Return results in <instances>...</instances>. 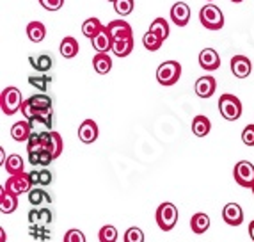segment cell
<instances>
[{
    "label": "cell",
    "mask_w": 254,
    "mask_h": 242,
    "mask_svg": "<svg viewBox=\"0 0 254 242\" xmlns=\"http://www.w3.org/2000/svg\"><path fill=\"white\" fill-rule=\"evenodd\" d=\"M93 68L96 70V73H100V75H107V73L112 70V59H110L109 54H100V52H98L96 56L93 57Z\"/></svg>",
    "instance_id": "22"
},
{
    "label": "cell",
    "mask_w": 254,
    "mask_h": 242,
    "mask_svg": "<svg viewBox=\"0 0 254 242\" xmlns=\"http://www.w3.org/2000/svg\"><path fill=\"white\" fill-rule=\"evenodd\" d=\"M249 235H251V239H253V242H254V221L249 223Z\"/></svg>",
    "instance_id": "47"
},
{
    "label": "cell",
    "mask_w": 254,
    "mask_h": 242,
    "mask_svg": "<svg viewBox=\"0 0 254 242\" xmlns=\"http://www.w3.org/2000/svg\"><path fill=\"white\" fill-rule=\"evenodd\" d=\"M91 43H93V48L96 52L107 54V52H112V43H114V39L110 38L109 30H107V25H105V29H103L96 38L91 39Z\"/></svg>",
    "instance_id": "16"
},
{
    "label": "cell",
    "mask_w": 254,
    "mask_h": 242,
    "mask_svg": "<svg viewBox=\"0 0 254 242\" xmlns=\"http://www.w3.org/2000/svg\"><path fill=\"white\" fill-rule=\"evenodd\" d=\"M63 242H85V235L82 234L80 230H68L66 234H64Z\"/></svg>",
    "instance_id": "38"
},
{
    "label": "cell",
    "mask_w": 254,
    "mask_h": 242,
    "mask_svg": "<svg viewBox=\"0 0 254 242\" xmlns=\"http://www.w3.org/2000/svg\"><path fill=\"white\" fill-rule=\"evenodd\" d=\"M231 2H235V4H240V2H244V0H231Z\"/></svg>",
    "instance_id": "48"
},
{
    "label": "cell",
    "mask_w": 254,
    "mask_h": 242,
    "mask_svg": "<svg viewBox=\"0 0 254 242\" xmlns=\"http://www.w3.org/2000/svg\"><path fill=\"white\" fill-rule=\"evenodd\" d=\"M105 29V25H102V21L98 20V18H87V20L82 23V34L85 36V38H89V39H93V38H96L102 30Z\"/></svg>",
    "instance_id": "18"
},
{
    "label": "cell",
    "mask_w": 254,
    "mask_h": 242,
    "mask_svg": "<svg viewBox=\"0 0 254 242\" xmlns=\"http://www.w3.org/2000/svg\"><path fill=\"white\" fill-rule=\"evenodd\" d=\"M29 102L32 103V105H34V109L38 111V114H39V112L50 111V109H52V98H50V96H47L45 93L34 94V96H30V98H29Z\"/></svg>",
    "instance_id": "27"
},
{
    "label": "cell",
    "mask_w": 254,
    "mask_h": 242,
    "mask_svg": "<svg viewBox=\"0 0 254 242\" xmlns=\"http://www.w3.org/2000/svg\"><path fill=\"white\" fill-rule=\"evenodd\" d=\"M162 43H164V39L155 34V32H151V30H148V32L142 36V45H144V48L149 52H157L158 48L162 47Z\"/></svg>",
    "instance_id": "29"
},
{
    "label": "cell",
    "mask_w": 254,
    "mask_h": 242,
    "mask_svg": "<svg viewBox=\"0 0 254 242\" xmlns=\"http://www.w3.org/2000/svg\"><path fill=\"white\" fill-rule=\"evenodd\" d=\"M54 176L48 169H41L39 171V185H50Z\"/></svg>",
    "instance_id": "42"
},
{
    "label": "cell",
    "mask_w": 254,
    "mask_h": 242,
    "mask_svg": "<svg viewBox=\"0 0 254 242\" xmlns=\"http://www.w3.org/2000/svg\"><path fill=\"white\" fill-rule=\"evenodd\" d=\"M29 61H30V64H32V66L41 73L48 72V70L54 66V59H52L50 56H47V54H41V56H38L36 59L34 57H29Z\"/></svg>",
    "instance_id": "30"
},
{
    "label": "cell",
    "mask_w": 254,
    "mask_h": 242,
    "mask_svg": "<svg viewBox=\"0 0 254 242\" xmlns=\"http://www.w3.org/2000/svg\"><path fill=\"white\" fill-rule=\"evenodd\" d=\"M149 30H151V32H155L157 36H160L164 41L169 38V32H171L169 23H167V20H165V18H155V20H153V23H151V27H149Z\"/></svg>",
    "instance_id": "28"
},
{
    "label": "cell",
    "mask_w": 254,
    "mask_h": 242,
    "mask_svg": "<svg viewBox=\"0 0 254 242\" xmlns=\"http://www.w3.org/2000/svg\"><path fill=\"white\" fill-rule=\"evenodd\" d=\"M219 111H220V116L224 119H228V121H237L242 116V102L235 94L226 93L219 98Z\"/></svg>",
    "instance_id": "5"
},
{
    "label": "cell",
    "mask_w": 254,
    "mask_h": 242,
    "mask_svg": "<svg viewBox=\"0 0 254 242\" xmlns=\"http://www.w3.org/2000/svg\"><path fill=\"white\" fill-rule=\"evenodd\" d=\"M133 50V38H123V39H114L112 43V52L118 57H127Z\"/></svg>",
    "instance_id": "20"
},
{
    "label": "cell",
    "mask_w": 254,
    "mask_h": 242,
    "mask_svg": "<svg viewBox=\"0 0 254 242\" xmlns=\"http://www.w3.org/2000/svg\"><path fill=\"white\" fill-rule=\"evenodd\" d=\"M195 94L199 98H210L217 89V82L213 77L206 75V77H199L197 81H195Z\"/></svg>",
    "instance_id": "12"
},
{
    "label": "cell",
    "mask_w": 254,
    "mask_h": 242,
    "mask_svg": "<svg viewBox=\"0 0 254 242\" xmlns=\"http://www.w3.org/2000/svg\"><path fill=\"white\" fill-rule=\"evenodd\" d=\"M39 221H41L43 225H48V223L52 221L50 208H41V210H39Z\"/></svg>",
    "instance_id": "43"
},
{
    "label": "cell",
    "mask_w": 254,
    "mask_h": 242,
    "mask_svg": "<svg viewBox=\"0 0 254 242\" xmlns=\"http://www.w3.org/2000/svg\"><path fill=\"white\" fill-rule=\"evenodd\" d=\"M190 228H192V232H194L195 235L204 234V232L210 228V217H208L206 214H203V212L194 214V216H192V219H190Z\"/></svg>",
    "instance_id": "23"
},
{
    "label": "cell",
    "mask_w": 254,
    "mask_h": 242,
    "mask_svg": "<svg viewBox=\"0 0 254 242\" xmlns=\"http://www.w3.org/2000/svg\"><path fill=\"white\" fill-rule=\"evenodd\" d=\"M21 103H23V98L18 87H5L0 94V107H2V112L5 116H13L16 114L21 109Z\"/></svg>",
    "instance_id": "3"
},
{
    "label": "cell",
    "mask_w": 254,
    "mask_h": 242,
    "mask_svg": "<svg viewBox=\"0 0 254 242\" xmlns=\"http://www.w3.org/2000/svg\"><path fill=\"white\" fill-rule=\"evenodd\" d=\"M29 221H30V225H34V223L39 221V210H30V212H29Z\"/></svg>",
    "instance_id": "45"
},
{
    "label": "cell",
    "mask_w": 254,
    "mask_h": 242,
    "mask_svg": "<svg viewBox=\"0 0 254 242\" xmlns=\"http://www.w3.org/2000/svg\"><path fill=\"white\" fill-rule=\"evenodd\" d=\"M199 21L201 25L208 30H220L224 27V14L217 5L206 4L199 11Z\"/></svg>",
    "instance_id": "1"
},
{
    "label": "cell",
    "mask_w": 254,
    "mask_h": 242,
    "mask_svg": "<svg viewBox=\"0 0 254 242\" xmlns=\"http://www.w3.org/2000/svg\"><path fill=\"white\" fill-rule=\"evenodd\" d=\"M18 208V196L11 194L2 187V192H0V212L2 214H13Z\"/></svg>",
    "instance_id": "17"
},
{
    "label": "cell",
    "mask_w": 254,
    "mask_h": 242,
    "mask_svg": "<svg viewBox=\"0 0 254 242\" xmlns=\"http://www.w3.org/2000/svg\"><path fill=\"white\" fill-rule=\"evenodd\" d=\"M171 20H173L174 25L185 27L189 23V20H190V7L185 2H176L171 7Z\"/></svg>",
    "instance_id": "9"
},
{
    "label": "cell",
    "mask_w": 254,
    "mask_h": 242,
    "mask_svg": "<svg viewBox=\"0 0 254 242\" xmlns=\"http://www.w3.org/2000/svg\"><path fill=\"white\" fill-rule=\"evenodd\" d=\"M52 161H54V155H52L48 150H43V152L39 153V166H43V167L50 166Z\"/></svg>",
    "instance_id": "41"
},
{
    "label": "cell",
    "mask_w": 254,
    "mask_h": 242,
    "mask_svg": "<svg viewBox=\"0 0 254 242\" xmlns=\"http://www.w3.org/2000/svg\"><path fill=\"white\" fill-rule=\"evenodd\" d=\"M47 150L52 153V155H54V159L59 157L61 153H63V150H64V143H63V137H61V134L50 130V139H48Z\"/></svg>",
    "instance_id": "26"
},
{
    "label": "cell",
    "mask_w": 254,
    "mask_h": 242,
    "mask_svg": "<svg viewBox=\"0 0 254 242\" xmlns=\"http://www.w3.org/2000/svg\"><path fill=\"white\" fill-rule=\"evenodd\" d=\"M251 191H253V194H254V185H253V187H251Z\"/></svg>",
    "instance_id": "50"
},
{
    "label": "cell",
    "mask_w": 254,
    "mask_h": 242,
    "mask_svg": "<svg viewBox=\"0 0 254 242\" xmlns=\"http://www.w3.org/2000/svg\"><path fill=\"white\" fill-rule=\"evenodd\" d=\"M32 136V123L29 119L25 121H16V123L11 127V137L18 143H27L29 137Z\"/></svg>",
    "instance_id": "15"
},
{
    "label": "cell",
    "mask_w": 254,
    "mask_h": 242,
    "mask_svg": "<svg viewBox=\"0 0 254 242\" xmlns=\"http://www.w3.org/2000/svg\"><path fill=\"white\" fill-rule=\"evenodd\" d=\"M27 194H29V203L32 205V207H39L43 201H48V203H52L50 196L43 191V189H38V187H32V189H30Z\"/></svg>",
    "instance_id": "31"
},
{
    "label": "cell",
    "mask_w": 254,
    "mask_h": 242,
    "mask_svg": "<svg viewBox=\"0 0 254 242\" xmlns=\"http://www.w3.org/2000/svg\"><path fill=\"white\" fill-rule=\"evenodd\" d=\"M4 167L5 171H7L9 174H20V173H25V162H23V159L20 157V155H16V153H13V155H9L7 161L4 162Z\"/></svg>",
    "instance_id": "25"
},
{
    "label": "cell",
    "mask_w": 254,
    "mask_h": 242,
    "mask_svg": "<svg viewBox=\"0 0 254 242\" xmlns=\"http://www.w3.org/2000/svg\"><path fill=\"white\" fill-rule=\"evenodd\" d=\"M98 239H100V242H116L118 241V230L112 225L102 226L98 232Z\"/></svg>",
    "instance_id": "32"
},
{
    "label": "cell",
    "mask_w": 254,
    "mask_h": 242,
    "mask_svg": "<svg viewBox=\"0 0 254 242\" xmlns=\"http://www.w3.org/2000/svg\"><path fill=\"white\" fill-rule=\"evenodd\" d=\"M231 72H233L235 77L238 79H246V77L251 75L253 72V63L249 61V57L246 56H235L231 59Z\"/></svg>",
    "instance_id": "11"
},
{
    "label": "cell",
    "mask_w": 254,
    "mask_h": 242,
    "mask_svg": "<svg viewBox=\"0 0 254 242\" xmlns=\"http://www.w3.org/2000/svg\"><path fill=\"white\" fill-rule=\"evenodd\" d=\"M39 153L41 152H30L29 153V162L32 166H39Z\"/></svg>",
    "instance_id": "44"
},
{
    "label": "cell",
    "mask_w": 254,
    "mask_h": 242,
    "mask_svg": "<svg viewBox=\"0 0 254 242\" xmlns=\"http://www.w3.org/2000/svg\"><path fill=\"white\" fill-rule=\"evenodd\" d=\"M43 150H47V146H45V143H43V137L41 134H36V132H32V136L29 137V141H27V152H43Z\"/></svg>",
    "instance_id": "33"
},
{
    "label": "cell",
    "mask_w": 254,
    "mask_h": 242,
    "mask_svg": "<svg viewBox=\"0 0 254 242\" xmlns=\"http://www.w3.org/2000/svg\"><path fill=\"white\" fill-rule=\"evenodd\" d=\"M107 30L112 39H123V38H133L130 23H127L125 20H114L107 25Z\"/></svg>",
    "instance_id": "10"
},
{
    "label": "cell",
    "mask_w": 254,
    "mask_h": 242,
    "mask_svg": "<svg viewBox=\"0 0 254 242\" xmlns=\"http://www.w3.org/2000/svg\"><path fill=\"white\" fill-rule=\"evenodd\" d=\"M52 82L50 77H29V84L34 85L36 89H39L41 93L48 89V84Z\"/></svg>",
    "instance_id": "35"
},
{
    "label": "cell",
    "mask_w": 254,
    "mask_h": 242,
    "mask_svg": "<svg viewBox=\"0 0 254 242\" xmlns=\"http://www.w3.org/2000/svg\"><path fill=\"white\" fill-rule=\"evenodd\" d=\"M34 187L32 180H30V174L29 173H20V174H11L7 178V182L4 183V189L7 192L14 196H21L29 192L30 189Z\"/></svg>",
    "instance_id": "6"
},
{
    "label": "cell",
    "mask_w": 254,
    "mask_h": 242,
    "mask_svg": "<svg viewBox=\"0 0 254 242\" xmlns=\"http://www.w3.org/2000/svg\"><path fill=\"white\" fill-rule=\"evenodd\" d=\"M199 64L203 70L213 72V70H217L220 66V56L213 48H204L199 54Z\"/></svg>",
    "instance_id": "14"
},
{
    "label": "cell",
    "mask_w": 254,
    "mask_h": 242,
    "mask_svg": "<svg viewBox=\"0 0 254 242\" xmlns=\"http://www.w3.org/2000/svg\"><path fill=\"white\" fill-rule=\"evenodd\" d=\"M39 4L47 11H59L64 5V0H39Z\"/></svg>",
    "instance_id": "40"
},
{
    "label": "cell",
    "mask_w": 254,
    "mask_h": 242,
    "mask_svg": "<svg viewBox=\"0 0 254 242\" xmlns=\"http://www.w3.org/2000/svg\"><path fill=\"white\" fill-rule=\"evenodd\" d=\"M155 219H157V225L162 232H171L178 223V208L169 201H165L157 208Z\"/></svg>",
    "instance_id": "2"
},
{
    "label": "cell",
    "mask_w": 254,
    "mask_h": 242,
    "mask_svg": "<svg viewBox=\"0 0 254 242\" xmlns=\"http://www.w3.org/2000/svg\"><path fill=\"white\" fill-rule=\"evenodd\" d=\"M107 2H112V4H114V2H116V0H107Z\"/></svg>",
    "instance_id": "49"
},
{
    "label": "cell",
    "mask_w": 254,
    "mask_h": 242,
    "mask_svg": "<svg viewBox=\"0 0 254 242\" xmlns=\"http://www.w3.org/2000/svg\"><path fill=\"white\" fill-rule=\"evenodd\" d=\"M242 141L246 146H254V125H247L242 132Z\"/></svg>",
    "instance_id": "39"
},
{
    "label": "cell",
    "mask_w": 254,
    "mask_h": 242,
    "mask_svg": "<svg viewBox=\"0 0 254 242\" xmlns=\"http://www.w3.org/2000/svg\"><path fill=\"white\" fill-rule=\"evenodd\" d=\"M78 139L85 145H91L98 139V125L93 119H85L82 121V125L78 127Z\"/></svg>",
    "instance_id": "13"
},
{
    "label": "cell",
    "mask_w": 254,
    "mask_h": 242,
    "mask_svg": "<svg viewBox=\"0 0 254 242\" xmlns=\"http://www.w3.org/2000/svg\"><path fill=\"white\" fill-rule=\"evenodd\" d=\"M182 77V64L178 61H165L157 70V81L160 85H174Z\"/></svg>",
    "instance_id": "4"
},
{
    "label": "cell",
    "mask_w": 254,
    "mask_h": 242,
    "mask_svg": "<svg viewBox=\"0 0 254 242\" xmlns=\"http://www.w3.org/2000/svg\"><path fill=\"white\" fill-rule=\"evenodd\" d=\"M210 130H212V123H210V119L206 118V116H195L194 119H192V132H194L197 137H204L210 134Z\"/></svg>",
    "instance_id": "21"
},
{
    "label": "cell",
    "mask_w": 254,
    "mask_h": 242,
    "mask_svg": "<svg viewBox=\"0 0 254 242\" xmlns=\"http://www.w3.org/2000/svg\"><path fill=\"white\" fill-rule=\"evenodd\" d=\"M222 219L229 226H240L244 221V210L238 203H228L222 210Z\"/></svg>",
    "instance_id": "8"
},
{
    "label": "cell",
    "mask_w": 254,
    "mask_h": 242,
    "mask_svg": "<svg viewBox=\"0 0 254 242\" xmlns=\"http://www.w3.org/2000/svg\"><path fill=\"white\" fill-rule=\"evenodd\" d=\"M133 5H135L133 0H116L114 11L119 14V16H128V14L133 11Z\"/></svg>",
    "instance_id": "34"
},
{
    "label": "cell",
    "mask_w": 254,
    "mask_h": 242,
    "mask_svg": "<svg viewBox=\"0 0 254 242\" xmlns=\"http://www.w3.org/2000/svg\"><path fill=\"white\" fill-rule=\"evenodd\" d=\"M61 56L64 59H73V57L78 54V41L71 36H66V38L61 41Z\"/></svg>",
    "instance_id": "19"
},
{
    "label": "cell",
    "mask_w": 254,
    "mask_h": 242,
    "mask_svg": "<svg viewBox=\"0 0 254 242\" xmlns=\"http://www.w3.org/2000/svg\"><path fill=\"white\" fill-rule=\"evenodd\" d=\"M21 114L25 116V119H29V121H34L36 116H38V111L34 109V105L29 102V98L27 100H23V103H21Z\"/></svg>",
    "instance_id": "37"
},
{
    "label": "cell",
    "mask_w": 254,
    "mask_h": 242,
    "mask_svg": "<svg viewBox=\"0 0 254 242\" xmlns=\"http://www.w3.org/2000/svg\"><path fill=\"white\" fill-rule=\"evenodd\" d=\"M27 36L32 43H41L47 36V29L43 25L41 21H30L27 25Z\"/></svg>",
    "instance_id": "24"
},
{
    "label": "cell",
    "mask_w": 254,
    "mask_h": 242,
    "mask_svg": "<svg viewBox=\"0 0 254 242\" xmlns=\"http://www.w3.org/2000/svg\"><path fill=\"white\" fill-rule=\"evenodd\" d=\"M30 180H32V183H34V185H38L39 183V171H30Z\"/></svg>",
    "instance_id": "46"
},
{
    "label": "cell",
    "mask_w": 254,
    "mask_h": 242,
    "mask_svg": "<svg viewBox=\"0 0 254 242\" xmlns=\"http://www.w3.org/2000/svg\"><path fill=\"white\" fill-rule=\"evenodd\" d=\"M125 242H144V232L137 226L128 228L127 234H125Z\"/></svg>",
    "instance_id": "36"
},
{
    "label": "cell",
    "mask_w": 254,
    "mask_h": 242,
    "mask_svg": "<svg viewBox=\"0 0 254 242\" xmlns=\"http://www.w3.org/2000/svg\"><path fill=\"white\" fill-rule=\"evenodd\" d=\"M233 176H235V182L240 187L251 189L254 185V166L249 161H240L238 164H235Z\"/></svg>",
    "instance_id": "7"
}]
</instances>
